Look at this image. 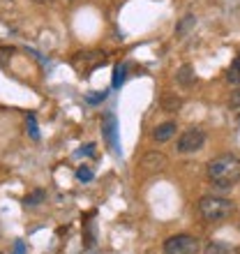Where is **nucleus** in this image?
<instances>
[{"mask_svg": "<svg viewBox=\"0 0 240 254\" xmlns=\"http://www.w3.org/2000/svg\"><path fill=\"white\" fill-rule=\"evenodd\" d=\"M208 178L217 188H234L240 181V157L236 155H220L208 164Z\"/></svg>", "mask_w": 240, "mask_h": 254, "instance_id": "1", "label": "nucleus"}, {"mask_svg": "<svg viewBox=\"0 0 240 254\" xmlns=\"http://www.w3.org/2000/svg\"><path fill=\"white\" fill-rule=\"evenodd\" d=\"M199 213L201 217L206 222H222V220H229L231 213H234V203L224 196H201L199 201Z\"/></svg>", "mask_w": 240, "mask_h": 254, "instance_id": "2", "label": "nucleus"}, {"mask_svg": "<svg viewBox=\"0 0 240 254\" xmlns=\"http://www.w3.org/2000/svg\"><path fill=\"white\" fill-rule=\"evenodd\" d=\"M199 248H201L199 238L187 236V234L171 236V238L164 241V254H196Z\"/></svg>", "mask_w": 240, "mask_h": 254, "instance_id": "3", "label": "nucleus"}, {"mask_svg": "<svg viewBox=\"0 0 240 254\" xmlns=\"http://www.w3.org/2000/svg\"><path fill=\"white\" fill-rule=\"evenodd\" d=\"M203 143H206V132L199 129V127H189V129H185V132L178 136L176 148H178V153L187 155V153H196V150H201Z\"/></svg>", "mask_w": 240, "mask_h": 254, "instance_id": "4", "label": "nucleus"}, {"mask_svg": "<svg viewBox=\"0 0 240 254\" xmlns=\"http://www.w3.org/2000/svg\"><path fill=\"white\" fill-rule=\"evenodd\" d=\"M167 164H169V160L162 153H148L143 157V162H141V167L146 169V171H164Z\"/></svg>", "mask_w": 240, "mask_h": 254, "instance_id": "5", "label": "nucleus"}, {"mask_svg": "<svg viewBox=\"0 0 240 254\" xmlns=\"http://www.w3.org/2000/svg\"><path fill=\"white\" fill-rule=\"evenodd\" d=\"M74 61H83V65H79L76 69H83V72H88V69H93V67L102 65V63L107 61V56L104 54H79Z\"/></svg>", "mask_w": 240, "mask_h": 254, "instance_id": "6", "label": "nucleus"}, {"mask_svg": "<svg viewBox=\"0 0 240 254\" xmlns=\"http://www.w3.org/2000/svg\"><path fill=\"white\" fill-rule=\"evenodd\" d=\"M102 129H104V136H107L109 146L114 148V153H120L118 139H116V118H114V116H107V118H104V123H102Z\"/></svg>", "mask_w": 240, "mask_h": 254, "instance_id": "7", "label": "nucleus"}, {"mask_svg": "<svg viewBox=\"0 0 240 254\" xmlns=\"http://www.w3.org/2000/svg\"><path fill=\"white\" fill-rule=\"evenodd\" d=\"M176 123H162V125L155 127V132H153V139L157 141V143H164V141H169L171 136L176 134Z\"/></svg>", "mask_w": 240, "mask_h": 254, "instance_id": "8", "label": "nucleus"}, {"mask_svg": "<svg viewBox=\"0 0 240 254\" xmlns=\"http://www.w3.org/2000/svg\"><path fill=\"white\" fill-rule=\"evenodd\" d=\"M160 107H162V111H167V114H176V111H180V107H182V97H178V95H174V93H167L162 97Z\"/></svg>", "mask_w": 240, "mask_h": 254, "instance_id": "9", "label": "nucleus"}, {"mask_svg": "<svg viewBox=\"0 0 240 254\" xmlns=\"http://www.w3.org/2000/svg\"><path fill=\"white\" fill-rule=\"evenodd\" d=\"M203 254H238V250L234 245H229V243H222V241H213L208 243Z\"/></svg>", "mask_w": 240, "mask_h": 254, "instance_id": "10", "label": "nucleus"}, {"mask_svg": "<svg viewBox=\"0 0 240 254\" xmlns=\"http://www.w3.org/2000/svg\"><path fill=\"white\" fill-rule=\"evenodd\" d=\"M194 26H196V16L194 14H185L178 21V26H176V37H185L189 30H194Z\"/></svg>", "mask_w": 240, "mask_h": 254, "instance_id": "11", "label": "nucleus"}, {"mask_svg": "<svg viewBox=\"0 0 240 254\" xmlns=\"http://www.w3.org/2000/svg\"><path fill=\"white\" fill-rule=\"evenodd\" d=\"M176 81H178L180 86H192L194 81H196V76H194V67L192 65H182L178 69V72H176Z\"/></svg>", "mask_w": 240, "mask_h": 254, "instance_id": "12", "label": "nucleus"}, {"mask_svg": "<svg viewBox=\"0 0 240 254\" xmlns=\"http://www.w3.org/2000/svg\"><path fill=\"white\" fill-rule=\"evenodd\" d=\"M227 81H229V83H236V86H240V56L236 58L234 63H231V67H229Z\"/></svg>", "mask_w": 240, "mask_h": 254, "instance_id": "13", "label": "nucleus"}, {"mask_svg": "<svg viewBox=\"0 0 240 254\" xmlns=\"http://www.w3.org/2000/svg\"><path fill=\"white\" fill-rule=\"evenodd\" d=\"M44 199H47V192H44V190H37V192L26 196V206H37V203H42Z\"/></svg>", "mask_w": 240, "mask_h": 254, "instance_id": "14", "label": "nucleus"}, {"mask_svg": "<svg viewBox=\"0 0 240 254\" xmlns=\"http://www.w3.org/2000/svg\"><path fill=\"white\" fill-rule=\"evenodd\" d=\"M125 81V65H116L114 69V88H120Z\"/></svg>", "mask_w": 240, "mask_h": 254, "instance_id": "15", "label": "nucleus"}, {"mask_svg": "<svg viewBox=\"0 0 240 254\" xmlns=\"http://www.w3.org/2000/svg\"><path fill=\"white\" fill-rule=\"evenodd\" d=\"M76 178H79L81 183H88V181H93V171L88 167H81L79 171H76Z\"/></svg>", "mask_w": 240, "mask_h": 254, "instance_id": "16", "label": "nucleus"}, {"mask_svg": "<svg viewBox=\"0 0 240 254\" xmlns=\"http://www.w3.org/2000/svg\"><path fill=\"white\" fill-rule=\"evenodd\" d=\"M28 132L33 139H40V132H37V125H35V116H28Z\"/></svg>", "mask_w": 240, "mask_h": 254, "instance_id": "17", "label": "nucleus"}, {"mask_svg": "<svg viewBox=\"0 0 240 254\" xmlns=\"http://www.w3.org/2000/svg\"><path fill=\"white\" fill-rule=\"evenodd\" d=\"M231 107L240 109V90H236V93L231 95Z\"/></svg>", "mask_w": 240, "mask_h": 254, "instance_id": "18", "label": "nucleus"}, {"mask_svg": "<svg viewBox=\"0 0 240 254\" xmlns=\"http://www.w3.org/2000/svg\"><path fill=\"white\" fill-rule=\"evenodd\" d=\"M33 2H37V5H42V2H51V0H33Z\"/></svg>", "mask_w": 240, "mask_h": 254, "instance_id": "19", "label": "nucleus"}]
</instances>
